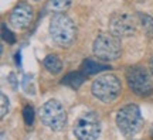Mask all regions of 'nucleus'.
Listing matches in <instances>:
<instances>
[{"mask_svg": "<svg viewBox=\"0 0 153 140\" xmlns=\"http://www.w3.org/2000/svg\"><path fill=\"white\" fill-rule=\"evenodd\" d=\"M50 36L58 45L68 47L75 41L76 27L75 23L64 13L54 14L50 21Z\"/></svg>", "mask_w": 153, "mask_h": 140, "instance_id": "1", "label": "nucleus"}, {"mask_svg": "<svg viewBox=\"0 0 153 140\" xmlns=\"http://www.w3.org/2000/svg\"><path fill=\"white\" fill-rule=\"evenodd\" d=\"M92 51L95 57L101 61H114L122 53L119 37L111 33H101L94 40Z\"/></svg>", "mask_w": 153, "mask_h": 140, "instance_id": "2", "label": "nucleus"}, {"mask_svg": "<svg viewBox=\"0 0 153 140\" xmlns=\"http://www.w3.org/2000/svg\"><path fill=\"white\" fill-rule=\"evenodd\" d=\"M142 113L135 103H129L116 115V124L123 136H133L142 127Z\"/></svg>", "mask_w": 153, "mask_h": 140, "instance_id": "3", "label": "nucleus"}, {"mask_svg": "<svg viewBox=\"0 0 153 140\" xmlns=\"http://www.w3.org/2000/svg\"><path fill=\"white\" fill-rule=\"evenodd\" d=\"M94 96L98 98L102 102H112L120 95L122 92V85L118 76L112 75V74H106V75L98 76L95 81L92 82L91 86Z\"/></svg>", "mask_w": 153, "mask_h": 140, "instance_id": "4", "label": "nucleus"}, {"mask_svg": "<svg viewBox=\"0 0 153 140\" xmlns=\"http://www.w3.org/2000/svg\"><path fill=\"white\" fill-rule=\"evenodd\" d=\"M126 81L137 96H149L153 93V79L145 67L135 65L126 71Z\"/></svg>", "mask_w": 153, "mask_h": 140, "instance_id": "5", "label": "nucleus"}, {"mask_svg": "<svg viewBox=\"0 0 153 140\" xmlns=\"http://www.w3.org/2000/svg\"><path fill=\"white\" fill-rule=\"evenodd\" d=\"M40 116H41V122L51 130H61L67 123L65 109L55 99H51L44 103L40 109Z\"/></svg>", "mask_w": 153, "mask_h": 140, "instance_id": "6", "label": "nucleus"}, {"mask_svg": "<svg viewBox=\"0 0 153 140\" xmlns=\"http://www.w3.org/2000/svg\"><path fill=\"white\" fill-rule=\"evenodd\" d=\"M101 133V123L95 113H85L74 124V135L78 140H97Z\"/></svg>", "mask_w": 153, "mask_h": 140, "instance_id": "7", "label": "nucleus"}, {"mask_svg": "<svg viewBox=\"0 0 153 140\" xmlns=\"http://www.w3.org/2000/svg\"><path fill=\"white\" fill-rule=\"evenodd\" d=\"M109 28L116 37H129L136 30V21L129 13H116L111 17Z\"/></svg>", "mask_w": 153, "mask_h": 140, "instance_id": "8", "label": "nucleus"}, {"mask_svg": "<svg viewBox=\"0 0 153 140\" xmlns=\"http://www.w3.org/2000/svg\"><path fill=\"white\" fill-rule=\"evenodd\" d=\"M33 14H34V11L30 4H27V3H19L11 10L9 21H10V24L13 27L19 28V30H23V28H27L31 24Z\"/></svg>", "mask_w": 153, "mask_h": 140, "instance_id": "9", "label": "nucleus"}, {"mask_svg": "<svg viewBox=\"0 0 153 140\" xmlns=\"http://www.w3.org/2000/svg\"><path fill=\"white\" fill-rule=\"evenodd\" d=\"M109 70V65L106 64H102V62H99L97 59H92V58H87L81 65V70L85 75H92V74H98L101 71H106Z\"/></svg>", "mask_w": 153, "mask_h": 140, "instance_id": "10", "label": "nucleus"}, {"mask_svg": "<svg viewBox=\"0 0 153 140\" xmlns=\"http://www.w3.org/2000/svg\"><path fill=\"white\" fill-rule=\"evenodd\" d=\"M85 78H87V75H85L82 71H72L70 74H67V75L62 78L61 82H62L64 85H68V86H71V88H74V89H78V88L85 82Z\"/></svg>", "mask_w": 153, "mask_h": 140, "instance_id": "11", "label": "nucleus"}, {"mask_svg": "<svg viewBox=\"0 0 153 140\" xmlns=\"http://www.w3.org/2000/svg\"><path fill=\"white\" fill-rule=\"evenodd\" d=\"M43 65L45 67V70L50 71L51 74H60L61 70H62V62H61L60 57L55 54L47 55L43 61Z\"/></svg>", "mask_w": 153, "mask_h": 140, "instance_id": "12", "label": "nucleus"}, {"mask_svg": "<svg viewBox=\"0 0 153 140\" xmlns=\"http://www.w3.org/2000/svg\"><path fill=\"white\" fill-rule=\"evenodd\" d=\"M72 0H50L48 1V10L54 11L55 14L58 13H64L71 7Z\"/></svg>", "mask_w": 153, "mask_h": 140, "instance_id": "13", "label": "nucleus"}, {"mask_svg": "<svg viewBox=\"0 0 153 140\" xmlns=\"http://www.w3.org/2000/svg\"><path fill=\"white\" fill-rule=\"evenodd\" d=\"M139 20H140V26H142L145 34L149 38H152L153 37V19L149 14L139 13Z\"/></svg>", "mask_w": 153, "mask_h": 140, "instance_id": "14", "label": "nucleus"}, {"mask_svg": "<svg viewBox=\"0 0 153 140\" xmlns=\"http://www.w3.org/2000/svg\"><path fill=\"white\" fill-rule=\"evenodd\" d=\"M23 116H24V122L27 126H31L34 122V110L31 106H26L23 109Z\"/></svg>", "mask_w": 153, "mask_h": 140, "instance_id": "15", "label": "nucleus"}, {"mask_svg": "<svg viewBox=\"0 0 153 140\" xmlns=\"http://www.w3.org/2000/svg\"><path fill=\"white\" fill-rule=\"evenodd\" d=\"M1 37H3V40L4 41H7L9 44H13L14 41H16V38H14V34L7 28V26L6 24H1Z\"/></svg>", "mask_w": 153, "mask_h": 140, "instance_id": "16", "label": "nucleus"}, {"mask_svg": "<svg viewBox=\"0 0 153 140\" xmlns=\"http://www.w3.org/2000/svg\"><path fill=\"white\" fill-rule=\"evenodd\" d=\"M1 112H0V115H1V118L6 115V112H7V109H9V101H7V98H6L4 93H1Z\"/></svg>", "mask_w": 153, "mask_h": 140, "instance_id": "17", "label": "nucleus"}, {"mask_svg": "<svg viewBox=\"0 0 153 140\" xmlns=\"http://www.w3.org/2000/svg\"><path fill=\"white\" fill-rule=\"evenodd\" d=\"M150 71H152V74H153V58H152V61H150Z\"/></svg>", "mask_w": 153, "mask_h": 140, "instance_id": "18", "label": "nucleus"}, {"mask_svg": "<svg viewBox=\"0 0 153 140\" xmlns=\"http://www.w3.org/2000/svg\"><path fill=\"white\" fill-rule=\"evenodd\" d=\"M36 1H38V0H36Z\"/></svg>", "mask_w": 153, "mask_h": 140, "instance_id": "19", "label": "nucleus"}]
</instances>
